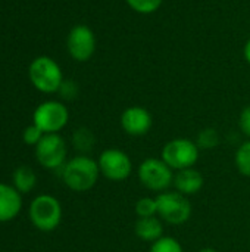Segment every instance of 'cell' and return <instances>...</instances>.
<instances>
[{"instance_id":"obj_1","label":"cell","mask_w":250,"mask_h":252,"mask_svg":"<svg viewBox=\"0 0 250 252\" xmlns=\"http://www.w3.org/2000/svg\"><path fill=\"white\" fill-rule=\"evenodd\" d=\"M60 177L71 190L88 192L97 185L100 177L97 159L80 154L65 162V165L60 168Z\"/></svg>"},{"instance_id":"obj_2","label":"cell","mask_w":250,"mask_h":252,"mask_svg":"<svg viewBox=\"0 0 250 252\" xmlns=\"http://www.w3.org/2000/svg\"><path fill=\"white\" fill-rule=\"evenodd\" d=\"M174 174L175 171L161 157H149L137 167V179L140 185L155 193L169 190L174 182Z\"/></svg>"},{"instance_id":"obj_3","label":"cell","mask_w":250,"mask_h":252,"mask_svg":"<svg viewBox=\"0 0 250 252\" xmlns=\"http://www.w3.org/2000/svg\"><path fill=\"white\" fill-rule=\"evenodd\" d=\"M28 77L31 84L46 94L57 93L65 80L59 63L50 56H37L28 68Z\"/></svg>"},{"instance_id":"obj_4","label":"cell","mask_w":250,"mask_h":252,"mask_svg":"<svg viewBox=\"0 0 250 252\" xmlns=\"http://www.w3.org/2000/svg\"><path fill=\"white\" fill-rule=\"evenodd\" d=\"M158 217L171 226H181L192 217L193 207L189 196L177 190H165L156 195Z\"/></svg>"},{"instance_id":"obj_5","label":"cell","mask_w":250,"mask_h":252,"mask_svg":"<svg viewBox=\"0 0 250 252\" xmlns=\"http://www.w3.org/2000/svg\"><path fill=\"white\" fill-rule=\"evenodd\" d=\"M28 214L35 229L49 233L56 230L62 221V205L57 198L43 193L32 199Z\"/></svg>"},{"instance_id":"obj_6","label":"cell","mask_w":250,"mask_h":252,"mask_svg":"<svg viewBox=\"0 0 250 252\" xmlns=\"http://www.w3.org/2000/svg\"><path fill=\"white\" fill-rule=\"evenodd\" d=\"M200 157V149L194 140L177 137L167 142L161 151V158L174 170H186L196 165Z\"/></svg>"},{"instance_id":"obj_7","label":"cell","mask_w":250,"mask_h":252,"mask_svg":"<svg viewBox=\"0 0 250 252\" xmlns=\"http://www.w3.org/2000/svg\"><path fill=\"white\" fill-rule=\"evenodd\" d=\"M69 121V111L65 103L59 100H46L40 103L32 114V124H35L44 134L59 133Z\"/></svg>"},{"instance_id":"obj_8","label":"cell","mask_w":250,"mask_h":252,"mask_svg":"<svg viewBox=\"0 0 250 252\" xmlns=\"http://www.w3.org/2000/svg\"><path fill=\"white\" fill-rule=\"evenodd\" d=\"M100 176L109 182H124L133 173V161L127 152L118 148H108L102 151L97 158Z\"/></svg>"},{"instance_id":"obj_9","label":"cell","mask_w":250,"mask_h":252,"mask_svg":"<svg viewBox=\"0 0 250 252\" xmlns=\"http://www.w3.org/2000/svg\"><path fill=\"white\" fill-rule=\"evenodd\" d=\"M35 158L38 164L47 170H60L68 161V148L65 139L59 133L44 134L35 146Z\"/></svg>"},{"instance_id":"obj_10","label":"cell","mask_w":250,"mask_h":252,"mask_svg":"<svg viewBox=\"0 0 250 252\" xmlns=\"http://www.w3.org/2000/svg\"><path fill=\"white\" fill-rule=\"evenodd\" d=\"M96 44L97 41H96L94 31L84 24L72 27L66 37L68 53L77 62L90 61L96 52Z\"/></svg>"},{"instance_id":"obj_11","label":"cell","mask_w":250,"mask_h":252,"mask_svg":"<svg viewBox=\"0 0 250 252\" xmlns=\"http://www.w3.org/2000/svg\"><path fill=\"white\" fill-rule=\"evenodd\" d=\"M122 130L131 137L146 136L153 127L152 114L143 106H128L122 111L119 118Z\"/></svg>"},{"instance_id":"obj_12","label":"cell","mask_w":250,"mask_h":252,"mask_svg":"<svg viewBox=\"0 0 250 252\" xmlns=\"http://www.w3.org/2000/svg\"><path fill=\"white\" fill-rule=\"evenodd\" d=\"M22 210V195L10 185L0 183V223L15 220Z\"/></svg>"},{"instance_id":"obj_13","label":"cell","mask_w":250,"mask_h":252,"mask_svg":"<svg viewBox=\"0 0 250 252\" xmlns=\"http://www.w3.org/2000/svg\"><path fill=\"white\" fill-rule=\"evenodd\" d=\"M203 185H205V177L194 167L175 171V174H174V182H172L174 190H177L189 198L199 193L202 190Z\"/></svg>"},{"instance_id":"obj_14","label":"cell","mask_w":250,"mask_h":252,"mask_svg":"<svg viewBox=\"0 0 250 252\" xmlns=\"http://www.w3.org/2000/svg\"><path fill=\"white\" fill-rule=\"evenodd\" d=\"M134 233L140 241L153 244L164 236V221L158 216L137 219L134 224Z\"/></svg>"},{"instance_id":"obj_15","label":"cell","mask_w":250,"mask_h":252,"mask_svg":"<svg viewBox=\"0 0 250 252\" xmlns=\"http://www.w3.org/2000/svg\"><path fill=\"white\" fill-rule=\"evenodd\" d=\"M12 182H13V188L21 193H29L31 190H34L35 185H37V176L34 173V170L28 165H21L13 171L12 176Z\"/></svg>"},{"instance_id":"obj_16","label":"cell","mask_w":250,"mask_h":252,"mask_svg":"<svg viewBox=\"0 0 250 252\" xmlns=\"http://www.w3.org/2000/svg\"><path fill=\"white\" fill-rule=\"evenodd\" d=\"M72 143L78 152H81L83 155H87V152H90L93 149V146L96 143V137H94L93 131L88 130L87 127H80L74 131Z\"/></svg>"},{"instance_id":"obj_17","label":"cell","mask_w":250,"mask_h":252,"mask_svg":"<svg viewBox=\"0 0 250 252\" xmlns=\"http://www.w3.org/2000/svg\"><path fill=\"white\" fill-rule=\"evenodd\" d=\"M234 164L237 171L245 176V177H250V139L246 142H243L234 155Z\"/></svg>"},{"instance_id":"obj_18","label":"cell","mask_w":250,"mask_h":252,"mask_svg":"<svg viewBox=\"0 0 250 252\" xmlns=\"http://www.w3.org/2000/svg\"><path fill=\"white\" fill-rule=\"evenodd\" d=\"M194 142H196V145L199 146L200 151H211V149H215L220 145L221 137H220L218 130H215L212 127H206V128L199 131Z\"/></svg>"},{"instance_id":"obj_19","label":"cell","mask_w":250,"mask_h":252,"mask_svg":"<svg viewBox=\"0 0 250 252\" xmlns=\"http://www.w3.org/2000/svg\"><path fill=\"white\" fill-rule=\"evenodd\" d=\"M136 214L139 219L143 217H155L158 216V202L156 196H143L136 202Z\"/></svg>"},{"instance_id":"obj_20","label":"cell","mask_w":250,"mask_h":252,"mask_svg":"<svg viewBox=\"0 0 250 252\" xmlns=\"http://www.w3.org/2000/svg\"><path fill=\"white\" fill-rule=\"evenodd\" d=\"M149 252H184V250L183 245L174 236L164 235L161 239L150 244Z\"/></svg>"},{"instance_id":"obj_21","label":"cell","mask_w":250,"mask_h":252,"mask_svg":"<svg viewBox=\"0 0 250 252\" xmlns=\"http://www.w3.org/2000/svg\"><path fill=\"white\" fill-rule=\"evenodd\" d=\"M164 0H125V3L140 15H152L161 6Z\"/></svg>"},{"instance_id":"obj_22","label":"cell","mask_w":250,"mask_h":252,"mask_svg":"<svg viewBox=\"0 0 250 252\" xmlns=\"http://www.w3.org/2000/svg\"><path fill=\"white\" fill-rule=\"evenodd\" d=\"M43 136H44V133H43L35 124H31V126H28V127L24 130L22 139H24L25 145L34 146V148H35V146L40 143V140L43 139Z\"/></svg>"},{"instance_id":"obj_23","label":"cell","mask_w":250,"mask_h":252,"mask_svg":"<svg viewBox=\"0 0 250 252\" xmlns=\"http://www.w3.org/2000/svg\"><path fill=\"white\" fill-rule=\"evenodd\" d=\"M78 92H80L78 84L74 80H63V83H62V86H60L57 93L65 100H74L78 96Z\"/></svg>"},{"instance_id":"obj_24","label":"cell","mask_w":250,"mask_h":252,"mask_svg":"<svg viewBox=\"0 0 250 252\" xmlns=\"http://www.w3.org/2000/svg\"><path fill=\"white\" fill-rule=\"evenodd\" d=\"M239 128L243 133V136H246L250 139V105L245 106L240 112L239 117Z\"/></svg>"},{"instance_id":"obj_25","label":"cell","mask_w":250,"mask_h":252,"mask_svg":"<svg viewBox=\"0 0 250 252\" xmlns=\"http://www.w3.org/2000/svg\"><path fill=\"white\" fill-rule=\"evenodd\" d=\"M243 56H245V61L250 65V38L245 43V47H243Z\"/></svg>"},{"instance_id":"obj_26","label":"cell","mask_w":250,"mask_h":252,"mask_svg":"<svg viewBox=\"0 0 250 252\" xmlns=\"http://www.w3.org/2000/svg\"><path fill=\"white\" fill-rule=\"evenodd\" d=\"M197 252H218L217 250H214V248H202V250H199Z\"/></svg>"}]
</instances>
